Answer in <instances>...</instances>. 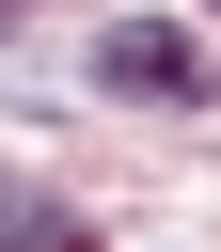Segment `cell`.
Masks as SVG:
<instances>
[{"instance_id": "3957f363", "label": "cell", "mask_w": 221, "mask_h": 252, "mask_svg": "<svg viewBox=\"0 0 221 252\" xmlns=\"http://www.w3.org/2000/svg\"><path fill=\"white\" fill-rule=\"evenodd\" d=\"M0 32H16V0H0Z\"/></svg>"}, {"instance_id": "7a4b0ae2", "label": "cell", "mask_w": 221, "mask_h": 252, "mask_svg": "<svg viewBox=\"0 0 221 252\" xmlns=\"http://www.w3.org/2000/svg\"><path fill=\"white\" fill-rule=\"evenodd\" d=\"M0 252H95V220H63V205H32V189H0Z\"/></svg>"}, {"instance_id": "6da1fadb", "label": "cell", "mask_w": 221, "mask_h": 252, "mask_svg": "<svg viewBox=\"0 0 221 252\" xmlns=\"http://www.w3.org/2000/svg\"><path fill=\"white\" fill-rule=\"evenodd\" d=\"M95 79H110V94L189 110V94H205V47H189V32H158V16H126V32H95Z\"/></svg>"}]
</instances>
